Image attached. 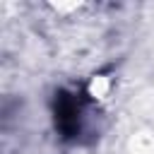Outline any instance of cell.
Returning <instances> with one entry per match:
<instances>
[{
  "label": "cell",
  "instance_id": "cell-1",
  "mask_svg": "<svg viewBox=\"0 0 154 154\" xmlns=\"http://www.w3.org/2000/svg\"><path fill=\"white\" fill-rule=\"evenodd\" d=\"M84 96L72 94V91H55L53 99V118H55V130L60 132L63 140H77L82 132V118H84Z\"/></svg>",
  "mask_w": 154,
  "mask_h": 154
}]
</instances>
